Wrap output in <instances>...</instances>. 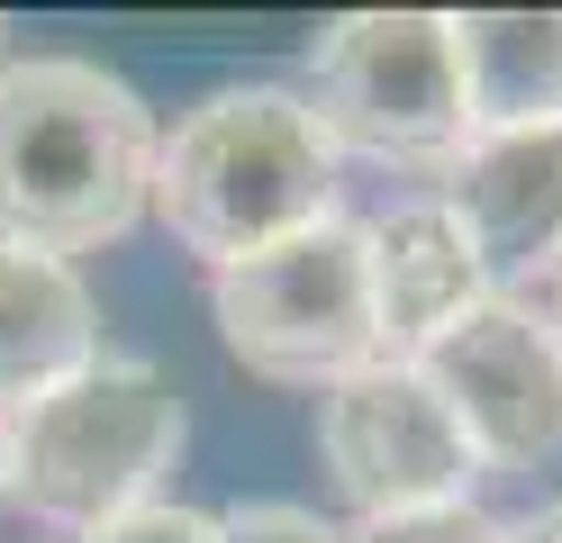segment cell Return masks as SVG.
Listing matches in <instances>:
<instances>
[{
  "instance_id": "12",
  "label": "cell",
  "mask_w": 562,
  "mask_h": 543,
  "mask_svg": "<svg viewBox=\"0 0 562 543\" xmlns=\"http://www.w3.org/2000/svg\"><path fill=\"white\" fill-rule=\"evenodd\" d=\"M345 543H499V517L481 507H408V517H363Z\"/></svg>"
},
{
  "instance_id": "14",
  "label": "cell",
  "mask_w": 562,
  "mask_h": 543,
  "mask_svg": "<svg viewBox=\"0 0 562 543\" xmlns=\"http://www.w3.org/2000/svg\"><path fill=\"white\" fill-rule=\"evenodd\" d=\"M82 543H218V517H200V507H172V498H155V507H136V517L100 525V534H82Z\"/></svg>"
},
{
  "instance_id": "18",
  "label": "cell",
  "mask_w": 562,
  "mask_h": 543,
  "mask_svg": "<svg viewBox=\"0 0 562 543\" xmlns=\"http://www.w3.org/2000/svg\"><path fill=\"white\" fill-rule=\"evenodd\" d=\"M0 36H10V27H0Z\"/></svg>"
},
{
  "instance_id": "4",
  "label": "cell",
  "mask_w": 562,
  "mask_h": 543,
  "mask_svg": "<svg viewBox=\"0 0 562 543\" xmlns=\"http://www.w3.org/2000/svg\"><path fill=\"white\" fill-rule=\"evenodd\" d=\"M308 109L336 155L445 181L472 145L463 55L445 10H355L308 46Z\"/></svg>"
},
{
  "instance_id": "17",
  "label": "cell",
  "mask_w": 562,
  "mask_h": 543,
  "mask_svg": "<svg viewBox=\"0 0 562 543\" xmlns=\"http://www.w3.org/2000/svg\"><path fill=\"white\" fill-rule=\"evenodd\" d=\"M544 317H553V326H562V272H553V308H544Z\"/></svg>"
},
{
  "instance_id": "2",
  "label": "cell",
  "mask_w": 562,
  "mask_h": 543,
  "mask_svg": "<svg viewBox=\"0 0 562 543\" xmlns=\"http://www.w3.org/2000/svg\"><path fill=\"white\" fill-rule=\"evenodd\" d=\"M155 217L209 272H236L308 236L318 217H336V145L318 109L281 82L209 91L155 145Z\"/></svg>"
},
{
  "instance_id": "8",
  "label": "cell",
  "mask_w": 562,
  "mask_h": 543,
  "mask_svg": "<svg viewBox=\"0 0 562 543\" xmlns=\"http://www.w3.org/2000/svg\"><path fill=\"white\" fill-rule=\"evenodd\" d=\"M436 200L453 208V227H463L490 290L517 299V281L562 272V127L472 136Z\"/></svg>"
},
{
  "instance_id": "3",
  "label": "cell",
  "mask_w": 562,
  "mask_h": 543,
  "mask_svg": "<svg viewBox=\"0 0 562 543\" xmlns=\"http://www.w3.org/2000/svg\"><path fill=\"white\" fill-rule=\"evenodd\" d=\"M172 462H182V398L136 353H100L91 372L10 417V507L64 534H100L155 507Z\"/></svg>"
},
{
  "instance_id": "15",
  "label": "cell",
  "mask_w": 562,
  "mask_h": 543,
  "mask_svg": "<svg viewBox=\"0 0 562 543\" xmlns=\"http://www.w3.org/2000/svg\"><path fill=\"white\" fill-rule=\"evenodd\" d=\"M499 543H562V498L536 507V517H517V525H499Z\"/></svg>"
},
{
  "instance_id": "10",
  "label": "cell",
  "mask_w": 562,
  "mask_h": 543,
  "mask_svg": "<svg viewBox=\"0 0 562 543\" xmlns=\"http://www.w3.org/2000/svg\"><path fill=\"white\" fill-rule=\"evenodd\" d=\"M100 362V308L74 263L0 245V408H37L46 389Z\"/></svg>"
},
{
  "instance_id": "16",
  "label": "cell",
  "mask_w": 562,
  "mask_h": 543,
  "mask_svg": "<svg viewBox=\"0 0 562 543\" xmlns=\"http://www.w3.org/2000/svg\"><path fill=\"white\" fill-rule=\"evenodd\" d=\"M0 507H10V408H0Z\"/></svg>"
},
{
  "instance_id": "1",
  "label": "cell",
  "mask_w": 562,
  "mask_h": 543,
  "mask_svg": "<svg viewBox=\"0 0 562 543\" xmlns=\"http://www.w3.org/2000/svg\"><path fill=\"white\" fill-rule=\"evenodd\" d=\"M155 109L82 55L0 64V245L91 253L155 208Z\"/></svg>"
},
{
  "instance_id": "7",
  "label": "cell",
  "mask_w": 562,
  "mask_h": 543,
  "mask_svg": "<svg viewBox=\"0 0 562 543\" xmlns=\"http://www.w3.org/2000/svg\"><path fill=\"white\" fill-rule=\"evenodd\" d=\"M318 462L363 517L463 507L481 480V453L463 444L453 408L417 381V362H363L355 381L318 389Z\"/></svg>"
},
{
  "instance_id": "5",
  "label": "cell",
  "mask_w": 562,
  "mask_h": 543,
  "mask_svg": "<svg viewBox=\"0 0 562 543\" xmlns=\"http://www.w3.org/2000/svg\"><path fill=\"white\" fill-rule=\"evenodd\" d=\"M218 336L255 381L281 389H336L363 362H381V308H372V253L355 217H318L308 236L255 253L209 281Z\"/></svg>"
},
{
  "instance_id": "11",
  "label": "cell",
  "mask_w": 562,
  "mask_h": 543,
  "mask_svg": "<svg viewBox=\"0 0 562 543\" xmlns=\"http://www.w3.org/2000/svg\"><path fill=\"white\" fill-rule=\"evenodd\" d=\"M453 55H463L472 136L562 127V10H463Z\"/></svg>"
},
{
  "instance_id": "13",
  "label": "cell",
  "mask_w": 562,
  "mask_h": 543,
  "mask_svg": "<svg viewBox=\"0 0 562 543\" xmlns=\"http://www.w3.org/2000/svg\"><path fill=\"white\" fill-rule=\"evenodd\" d=\"M218 543H345L318 507H291V498H245L218 517Z\"/></svg>"
},
{
  "instance_id": "6",
  "label": "cell",
  "mask_w": 562,
  "mask_h": 543,
  "mask_svg": "<svg viewBox=\"0 0 562 543\" xmlns=\"http://www.w3.org/2000/svg\"><path fill=\"white\" fill-rule=\"evenodd\" d=\"M408 362L453 408L481 471H526V462L562 453V326L544 308L490 290L453 326H436Z\"/></svg>"
},
{
  "instance_id": "9",
  "label": "cell",
  "mask_w": 562,
  "mask_h": 543,
  "mask_svg": "<svg viewBox=\"0 0 562 543\" xmlns=\"http://www.w3.org/2000/svg\"><path fill=\"white\" fill-rule=\"evenodd\" d=\"M363 253H372L381 362H408L436 326H453L472 299H490V281H481V263H472V245H463L445 200H400L391 217H372Z\"/></svg>"
}]
</instances>
